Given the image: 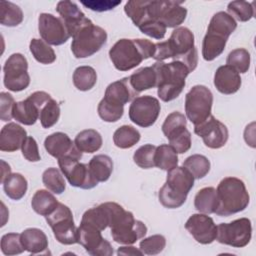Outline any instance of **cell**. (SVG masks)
I'll return each instance as SVG.
<instances>
[{"label": "cell", "mask_w": 256, "mask_h": 256, "mask_svg": "<svg viewBox=\"0 0 256 256\" xmlns=\"http://www.w3.org/2000/svg\"><path fill=\"white\" fill-rule=\"evenodd\" d=\"M155 52V43L148 39L118 40L109 50V57L114 67L119 71H128L145 59L152 58Z\"/></svg>", "instance_id": "obj_1"}, {"label": "cell", "mask_w": 256, "mask_h": 256, "mask_svg": "<svg viewBox=\"0 0 256 256\" xmlns=\"http://www.w3.org/2000/svg\"><path fill=\"white\" fill-rule=\"evenodd\" d=\"M237 28V22L226 12L215 13L208 25L202 42V56L212 61L222 54L229 36Z\"/></svg>", "instance_id": "obj_2"}, {"label": "cell", "mask_w": 256, "mask_h": 256, "mask_svg": "<svg viewBox=\"0 0 256 256\" xmlns=\"http://www.w3.org/2000/svg\"><path fill=\"white\" fill-rule=\"evenodd\" d=\"M194 180L193 175L183 166L167 171L166 182L158 192L159 202L169 209L181 207L193 188Z\"/></svg>", "instance_id": "obj_3"}, {"label": "cell", "mask_w": 256, "mask_h": 256, "mask_svg": "<svg viewBox=\"0 0 256 256\" xmlns=\"http://www.w3.org/2000/svg\"><path fill=\"white\" fill-rule=\"evenodd\" d=\"M218 206L215 214L230 216L245 210L249 204L250 196L244 182L237 177H225L216 189Z\"/></svg>", "instance_id": "obj_4"}, {"label": "cell", "mask_w": 256, "mask_h": 256, "mask_svg": "<svg viewBox=\"0 0 256 256\" xmlns=\"http://www.w3.org/2000/svg\"><path fill=\"white\" fill-rule=\"evenodd\" d=\"M157 71L158 83L157 94L164 102L176 99L185 87L186 77L189 75V69L179 61L170 63L156 61L153 64Z\"/></svg>", "instance_id": "obj_5"}, {"label": "cell", "mask_w": 256, "mask_h": 256, "mask_svg": "<svg viewBox=\"0 0 256 256\" xmlns=\"http://www.w3.org/2000/svg\"><path fill=\"white\" fill-rule=\"evenodd\" d=\"M109 227L113 240L124 245L135 243L147 233V227L142 221L136 220L132 212L126 211L115 202H113Z\"/></svg>", "instance_id": "obj_6"}, {"label": "cell", "mask_w": 256, "mask_h": 256, "mask_svg": "<svg viewBox=\"0 0 256 256\" xmlns=\"http://www.w3.org/2000/svg\"><path fill=\"white\" fill-rule=\"evenodd\" d=\"M106 41V31L87 18L72 35L71 51L76 58H87L98 52Z\"/></svg>", "instance_id": "obj_7"}, {"label": "cell", "mask_w": 256, "mask_h": 256, "mask_svg": "<svg viewBox=\"0 0 256 256\" xmlns=\"http://www.w3.org/2000/svg\"><path fill=\"white\" fill-rule=\"evenodd\" d=\"M166 41L173 61L183 63L190 72L195 70L198 64V52L192 31L187 27H177Z\"/></svg>", "instance_id": "obj_8"}, {"label": "cell", "mask_w": 256, "mask_h": 256, "mask_svg": "<svg viewBox=\"0 0 256 256\" xmlns=\"http://www.w3.org/2000/svg\"><path fill=\"white\" fill-rule=\"evenodd\" d=\"M182 1H147L146 15L141 23L146 20H155L166 28H174L181 25L187 16V9Z\"/></svg>", "instance_id": "obj_9"}, {"label": "cell", "mask_w": 256, "mask_h": 256, "mask_svg": "<svg viewBox=\"0 0 256 256\" xmlns=\"http://www.w3.org/2000/svg\"><path fill=\"white\" fill-rule=\"evenodd\" d=\"M213 104V94L204 85H195L185 96V112L188 120L194 126L205 121L210 115Z\"/></svg>", "instance_id": "obj_10"}, {"label": "cell", "mask_w": 256, "mask_h": 256, "mask_svg": "<svg viewBox=\"0 0 256 256\" xmlns=\"http://www.w3.org/2000/svg\"><path fill=\"white\" fill-rule=\"evenodd\" d=\"M56 240L64 245L77 243V227L74 224L73 214L70 208L63 203H58L56 209L45 216Z\"/></svg>", "instance_id": "obj_11"}, {"label": "cell", "mask_w": 256, "mask_h": 256, "mask_svg": "<svg viewBox=\"0 0 256 256\" xmlns=\"http://www.w3.org/2000/svg\"><path fill=\"white\" fill-rule=\"evenodd\" d=\"M252 237V225L248 218H240L230 223H220L217 226L216 240L225 245L242 248L248 245Z\"/></svg>", "instance_id": "obj_12"}, {"label": "cell", "mask_w": 256, "mask_h": 256, "mask_svg": "<svg viewBox=\"0 0 256 256\" xmlns=\"http://www.w3.org/2000/svg\"><path fill=\"white\" fill-rule=\"evenodd\" d=\"M4 86L13 92L26 89L30 84L28 62L21 53H14L8 57L4 66Z\"/></svg>", "instance_id": "obj_13"}, {"label": "cell", "mask_w": 256, "mask_h": 256, "mask_svg": "<svg viewBox=\"0 0 256 256\" xmlns=\"http://www.w3.org/2000/svg\"><path fill=\"white\" fill-rule=\"evenodd\" d=\"M161 106L157 98L150 95L138 96L130 104L129 118L130 120L143 128L152 126L160 113Z\"/></svg>", "instance_id": "obj_14"}, {"label": "cell", "mask_w": 256, "mask_h": 256, "mask_svg": "<svg viewBox=\"0 0 256 256\" xmlns=\"http://www.w3.org/2000/svg\"><path fill=\"white\" fill-rule=\"evenodd\" d=\"M80 159L65 157L58 159V165L71 186L81 189H92L98 182L92 177L88 164L79 162Z\"/></svg>", "instance_id": "obj_15"}, {"label": "cell", "mask_w": 256, "mask_h": 256, "mask_svg": "<svg viewBox=\"0 0 256 256\" xmlns=\"http://www.w3.org/2000/svg\"><path fill=\"white\" fill-rule=\"evenodd\" d=\"M52 97L44 91H36L25 100L15 102L13 107V118L24 125H33L39 119L43 105Z\"/></svg>", "instance_id": "obj_16"}, {"label": "cell", "mask_w": 256, "mask_h": 256, "mask_svg": "<svg viewBox=\"0 0 256 256\" xmlns=\"http://www.w3.org/2000/svg\"><path fill=\"white\" fill-rule=\"evenodd\" d=\"M38 30L41 38L49 45H62L71 37L63 20L50 13L39 15Z\"/></svg>", "instance_id": "obj_17"}, {"label": "cell", "mask_w": 256, "mask_h": 256, "mask_svg": "<svg viewBox=\"0 0 256 256\" xmlns=\"http://www.w3.org/2000/svg\"><path fill=\"white\" fill-rule=\"evenodd\" d=\"M194 133L202 138L204 144L211 149L223 147L229 137L225 124L210 115L205 121L194 126Z\"/></svg>", "instance_id": "obj_18"}, {"label": "cell", "mask_w": 256, "mask_h": 256, "mask_svg": "<svg viewBox=\"0 0 256 256\" xmlns=\"http://www.w3.org/2000/svg\"><path fill=\"white\" fill-rule=\"evenodd\" d=\"M77 243L93 256H111L113 254L110 242L102 237L101 231L85 224L80 223L77 227Z\"/></svg>", "instance_id": "obj_19"}, {"label": "cell", "mask_w": 256, "mask_h": 256, "mask_svg": "<svg viewBox=\"0 0 256 256\" xmlns=\"http://www.w3.org/2000/svg\"><path fill=\"white\" fill-rule=\"evenodd\" d=\"M185 229L200 244H210L216 240L217 226L206 214H192L185 223Z\"/></svg>", "instance_id": "obj_20"}, {"label": "cell", "mask_w": 256, "mask_h": 256, "mask_svg": "<svg viewBox=\"0 0 256 256\" xmlns=\"http://www.w3.org/2000/svg\"><path fill=\"white\" fill-rule=\"evenodd\" d=\"M44 147L52 157L57 159L65 157L81 159L82 157V152L77 149L70 137L63 132H55L47 136L44 141Z\"/></svg>", "instance_id": "obj_21"}, {"label": "cell", "mask_w": 256, "mask_h": 256, "mask_svg": "<svg viewBox=\"0 0 256 256\" xmlns=\"http://www.w3.org/2000/svg\"><path fill=\"white\" fill-rule=\"evenodd\" d=\"M137 96L138 93L132 88L129 77H124L107 86L103 99L116 106L124 107L126 103L133 101Z\"/></svg>", "instance_id": "obj_22"}, {"label": "cell", "mask_w": 256, "mask_h": 256, "mask_svg": "<svg viewBox=\"0 0 256 256\" xmlns=\"http://www.w3.org/2000/svg\"><path fill=\"white\" fill-rule=\"evenodd\" d=\"M214 86L222 94H234L241 87L240 74L231 66L222 65L214 74Z\"/></svg>", "instance_id": "obj_23"}, {"label": "cell", "mask_w": 256, "mask_h": 256, "mask_svg": "<svg viewBox=\"0 0 256 256\" xmlns=\"http://www.w3.org/2000/svg\"><path fill=\"white\" fill-rule=\"evenodd\" d=\"M56 11L65 23L71 37L75 31L87 20V17H85V14L80 10L77 4L69 0L59 1L56 6Z\"/></svg>", "instance_id": "obj_24"}, {"label": "cell", "mask_w": 256, "mask_h": 256, "mask_svg": "<svg viewBox=\"0 0 256 256\" xmlns=\"http://www.w3.org/2000/svg\"><path fill=\"white\" fill-rule=\"evenodd\" d=\"M27 137L26 130L19 124L10 122L3 126L0 133V150L4 152H14L22 147Z\"/></svg>", "instance_id": "obj_25"}, {"label": "cell", "mask_w": 256, "mask_h": 256, "mask_svg": "<svg viewBox=\"0 0 256 256\" xmlns=\"http://www.w3.org/2000/svg\"><path fill=\"white\" fill-rule=\"evenodd\" d=\"M112 208L113 202H105L96 207L90 208L84 212L80 223L103 231L109 227Z\"/></svg>", "instance_id": "obj_26"}, {"label": "cell", "mask_w": 256, "mask_h": 256, "mask_svg": "<svg viewBox=\"0 0 256 256\" xmlns=\"http://www.w3.org/2000/svg\"><path fill=\"white\" fill-rule=\"evenodd\" d=\"M20 235L25 251L34 255L46 253L48 249V239L42 230L38 228H27Z\"/></svg>", "instance_id": "obj_27"}, {"label": "cell", "mask_w": 256, "mask_h": 256, "mask_svg": "<svg viewBox=\"0 0 256 256\" xmlns=\"http://www.w3.org/2000/svg\"><path fill=\"white\" fill-rule=\"evenodd\" d=\"M129 81L132 88L139 94L144 90L157 87V71L153 65L139 68L132 75L129 76Z\"/></svg>", "instance_id": "obj_28"}, {"label": "cell", "mask_w": 256, "mask_h": 256, "mask_svg": "<svg viewBox=\"0 0 256 256\" xmlns=\"http://www.w3.org/2000/svg\"><path fill=\"white\" fill-rule=\"evenodd\" d=\"M75 146L82 153H94L103 143L101 134L94 129H85L79 132L74 140Z\"/></svg>", "instance_id": "obj_29"}, {"label": "cell", "mask_w": 256, "mask_h": 256, "mask_svg": "<svg viewBox=\"0 0 256 256\" xmlns=\"http://www.w3.org/2000/svg\"><path fill=\"white\" fill-rule=\"evenodd\" d=\"M88 167L92 177L99 183L107 181L113 171V161L108 155L99 154L91 158Z\"/></svg>", "instance_id": "obj_30"}, {"label": "cell", "mask_w": 256, "mask_h": 256, "mask_svg": "<svg viewBox=\"0 0 256 256\" xmlns=\"http://www.w3.org/2000/svg\"><path fill=\"white\" fill-rule=\"evenodd\" d=\"M194 206L197 211L203 214L215 213L218 206L217 192L214 187L200 189L194 198Z\"/></svg>", "instance_id": "obj_31"}, {"label": "cell", "mask_w": 256, "mask_h": 256, "mask_svg": "<svg viewBox=\"0 0 256 256\" xmlns=\"http://www.w3.org/2000/svg\"><path fill=\"white\" fill-rule=\"evenodd\" d=\"M58 203L56 197L51 192L44 189L37 190L31 200L33 210L41 216H47L52 213L56 209Z\"/></svg>", "instance_id": "obj_32"}, {"label": "cell", "mask_w": 256, "mask_h": 256, "mask_svg": "<svg viewBox=\"0 0 256 256\" xmlns=\"http://www.w3.org/2000/svg\"><path fill=\"white\" fill-rule=\"evenodd\" d=\"M5 194L12 200H20L27 192L28 183L20 173H11L2 182Z\"/></svg>", "instance_id": "obj_33"}, {"label": "cell", "mask_w": 256, "mask_h": 256, "mask_svg": "<svg viewBox=\"0 0 256 256\" xmlns=\"http://www.w3.org/2000/svg\"><path fill=\"white\" fill-rule=\"evenodd\" d=\"M140 132L130 125H123L115 130L113 134V142L115 146L121 149L133 147L140 140Z\"/></svg>", "instance_id": "obj_34"}, {"label": "cell", "mask_w": 256, "mask_h": 256, "mask_svg": "<svg viewBox=\"0 0 256 256\" xmlns=\"http://www.w3.org/2000/svg\"><path fill=\"white\" fill-rule=\"evenodd\" d=\"M178 166L177 152L168 144H161L156 147L155 167L169 171Z\"/></svg>", "instance_id": "obj_35"}, {"label": "cell", "mask_w": 256, "mask_h": 256, "mask_svg": "<svg viewBox=\"0 0 256 256\" xmlns=\"http://www.w3.org/2000/svg\"><path fill=\"white\" fill-rule=\"evenodd\" d=\"M23 21L22 9L9 1L0 2V23L3 26L15 27Z\"/></svg>", "instance_id": "obj_36"}, {"label": "cell", "mask_w": 256, "mask_h": 256, "mask_svg": "<svg viewBox=\"0 0 256 256\" xmlns=\"http://www.w3.org/2000/svg\"><path fill=\"white\" fill-rule=\"evenodd\" d=\"M97 82V74L91 66H79L73 73V84L80 91L91 90Z\"/></svg>", "instance_id": "obj_37"}, {"label": "cell", "mask_w": 256, "mask_h": 256, "mask_svg": "<svg viewBox=\"0 0 256 256\" xmlns=\"http://www.w3.org/2000/svg\"><path fill=\"white\" fill-rule=\"evenodd\" d=\"M29 49L35 60L41 64H51L56 60L55 51L43 39L33 38L30 41Z\"/></svg>", "instance_id": "obj_38"}, {"label": "cell", "mask_w": 256, "mask_h": 256, "mask_svg": "<svg viewBox=\"0 0 256 256\" xmlns=\"http://www.w3.org/2000/svg\"><path fill=\"white\" fill-rule=\"evenodd\" d=\"M183 167H185L195 179H201L209 173L210 161L204 155L193 154L184 160Z\"/></svg>", "instance_id": "obj_39"}, {"label": "cell", "mask_w": 256, "mask_h": 256, "mask_svg": "<svg viewBox=\"0 0 256 256\" xmlns=\"http://www.w3.org/2000/svg\"><path fill=\"white\" fill-rule=\"evenodd\" d=\"M61 171L57 168L50 167L42 174V182L45 187L54 194H61L66 188V182Z\"/></svg>", "instance_id": "obj_40"}, {"label": "cell", "mask_w": 256, "mask_h": 256, "mask_svg": "<svg viewBox=\"0 0 256 256\" xmlns=\"http://www.w3.org/2000/svg\"><path fill=\"white\" fill-rule=\"evenodd\" d=\"M227 14H229L235 21L240 22L249 21L255 14L253 3L247 1H232L227 6Z\"/></svg>", "instance_id": "obj_41"}, {"label": "cell", "mask_w": 256, "mask_h": 256, "mask_svg": "<svg viewBox=\"0 0 256 256\" xmlns=\"http://www.w3.org/2000/svg\"><path fill=\"white\" fill-rule=\"evenodd\" d=\"M226 64L238 73H246L250 68V53L244 48H236L228 54Z\"/></svg>", "instance_id": "obj_42"}, {"label": "cell", "mask_w": 256, "mask_h": 256, "mask_svg": "<svg viewBox=\"0 0 256 256\" xmlns=\"http://www.w3.org/2000/svg\"><path fill=\"white\" fill-rule=\"evenodd\" d=\"M60 117V107L56 100L51 98L41 108L39 120L43 128H50L57 123Z\"/></svg>", "instance_id": "obj_43"}, {"label": "cell", "mask_w": 256, "mask_h": 256, "mask_svg": "<svg viewBox=\"0 0 256 256\" xmlns=\"http://www.w3.org/2000/svg\"><path fill=\"white\" fill-rule=\"evenodd\" d=\"M155 145L145 144L139 147L133 155V160L136 165L143 169H149L155 167Z\"/></svg>", "instance_id": "obj_44"}, {"label": "cell", "mask_w": 256, "mask_h": 256, "mask_svg": "<svg viewBox=\"0 0 256 256\" xmlns=\"http://www.w3.org/2000/svg\"><path fill=\"white\" fill-rule=\"evenodd\" d=\"M167 139L169 140V145L177 152V154H183L191 148V134L186 127L175 131Z\"/></svg>", "instance_id": "obj_45"}, {"label": "cell", "mask_w": 256, "mask_h": 256, "mask_svg": "<svg viewBox=\"0 0 256 256\" xmlns=\"http://www.w3.org/2000/svg\"><path fill=\"white\" fill-rule=\"evenodd\" d=\"M1 251L7 256L23 253L25 248L21 242V235L18 233L4 234L1 238Z\"/></svg>", "instance_id": "obj_46"}, {"label": "cell", "mask_w": 256, "mask_h": 256, "mask_svg": "<svg viewBox=\"0 0 256 256\" xmlns=\"http://www.w3.org/2000/svg\"><path fill=\"white\" fill-rule=\"evenodd\" d=\"M166 246V239L163 235L156 234L144 238L139 244V249L146 255H157L161 253Z\"/></svg>", "instance_id": "obj_47"}, {"label": "cell", "mask_w": 256, "mask_h": 256, "mask_svg": "<svg viewBox=\"0 0 256 256\" xmlns=\"http://www.w3.org/2000/svg\"><path fill=\"white\" fill-rule=\"evenodd\" d=\"M97 112L99 117L105 122H116L118 121L124 113V107L116 106L111 104L104 99H102L97 107Z\"/></svg>", "instance_id": "obj_48"}, {"label": "cell", "mask_w": 256, "mask_h": 256, "mask_svg": "<svg viewBox=\"0 0 256 256\" xmlns=\"http://www.w3.org/2000/svg\"><path fill=\"white\" fill-rule=\"evenodd\" d=\"M147 1L142 0H130L126 2L124 11L126 15L132 20L135 26H139L143 21L146 14Z\"/></svg>", "instance_id": "obj_49"}, {"label": "cell", "mask_w": 256, "mask_h": 256, "mask_svg": "<svg viewBox=\"0 0 256 256\" xmlns=\"http://www.w3.org/2000/svg\"><path fill=\"white\" fill-rule=\"evenodd\" d=\"M187 120L186 116L178 111L170 113L164 120L162 124V132L166 138H168L175 131L186 127Z\"/></svg>", "instance_id": "obj_50"}, {"label": "cell", "mask_w": 256, "mask_h": 256, "mask_svg": "<svg viewBox=\"0 0 256 256\" xmlns=\"http://www.w3.org/2000/svg\"><path fill=\"white\" fill-rule=\"evenodd\" d=\"M138 28L143 34L158 40L164 38L167 29L162 23L155 20H146L141 23Z\"/></svg>", "instance_id": "obj_51"}, {"label": "cell", "mask_w": 256, "mask_h": 256, "mask_svg": "<svg viewBox=\"0 0 256 256\" xmlns=\"http://www.w3.org/2000/svg\"><path fill=\"white\" fill-rule=\"evenodd\" d=\"M21 151H22L23 157L30 162H38L41 159L37 142L31 136L26 137V139L22 144Z\"/></svg>", "instance_id": "obj_52"}, {"label": "cell", "mask_w": 256, "mask_h": 256, "mask_svg": "<svg viewBox=\"0 0 256 256\" xmlns=\"http://www.w3.org/2000/svg\"><path fill=\"white\" fill-rule=\"evenodd\" d=\"M0 118L2 121H9L13 118L12 112L15 104L14 98L7 92H1L0 94Z\"/></svg>", "instance_id": "obj_53"}, {"label": "cell", "mask_w": 256, "mask_h": 256, "mask_svg": "<svg viewBox=\"0 0 256 256\" xmlns=\"http://www.w3.org/2000/svg\"><path fill=\"white\" fill-rule=\"evenodd\" d=\"M82 5L89 8L90 10L96 11V12H103L108 11L116 6H118L121 3L120 1H111V0H92V1H81Z\"/></svg>", "instance_id": "obj_54"}, {"label": "cell", "mask_w": 256, "mask_h": 256, "mask_svg": "<svg viewBox=\"0 0 256 256\" xmlns=\"http://www.w3.org/2000/svg\"><path fill=\"white\" fill-rule=\"evenodd\" d=\"M118 255H143L140 249H137L134 246H123L118 248L117 250Z\"/></svg>", "instance_id": "obj_55"}, {"label": "cell", "mask_w": 256, "mask_h": 256, "mask_svg": "<svg viewBox=\"0 0 256 256\" xmlns=\"http://www.w3.org/2000/svg\"><path fill=\"white\" fill-rule=\"evenodd\" d=\"M1 164H2V177H1V183H2L5 180V178L11 174V168L3 160L1 161Z\"/></svg>", "instance_id": "obj_56"}]
</instances>
